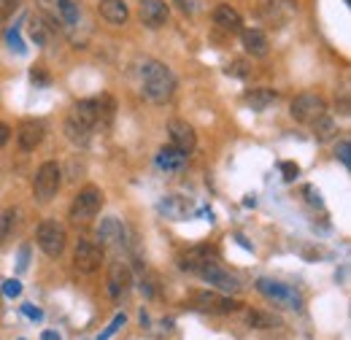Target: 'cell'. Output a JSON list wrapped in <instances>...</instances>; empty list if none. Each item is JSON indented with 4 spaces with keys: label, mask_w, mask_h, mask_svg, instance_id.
<instances>
[{
    "label": "cell",
    "mask_w": 351,
    "mask_h": 340,
    "mask_svg": "<svg viewBox=\"0 0 351 340\" xmlns=\"http://www.w3.org/2000/svg\"><path fill=\"white\" fill-rule=\"evenodd\" d=\"M54 8H57V16L65 27H76L82 22V8L76 0H54Z\"/></svg>",
    "instance_id": "cell-22"
},
{
    "label": "cell",
    "mask_w": 351,
    "mask_h": 340,
    "mask_svg": "<svg viewBox=\"0 0 351 340\" xmlns=\"http://www.w3.org/2000/svg\"><path fill=\"white\" fill-rule=\"evenodd\" d=\"M141 89H143V97L154 106L171 103L176 95L173 71L160 60H143L141 62Z\"/></svg>",
    "instance_id": "cell-1"
},
{
    "label": "cell",
    "mask_w": 351,
    "mask_h": 340,
    "mask_svg": "<svg viewBox=\"0 0 351 340\" xmlns=\"http://www.w3.org/2000/svg\"><path fill=\"white\" fill-rule=\"evenodd\" d=\"M168 132H171V146H176L184 154H192L197 149V135L192 125H186L184 119H171L168 122Z\"/></svg>",
    "instance_id": "cell-12"
},
{
    "label": "cell",
    "mask_w": 351,
    "mask_h": 340,
    "mask_svg": "<svg viewBox=\"0 0 351 340\" xmlns=\"http://www.w3.org/2000/svg\"><path fill=\"white\" fill-rule=\"evenodd\" d=\"M227 76H238V79H246V76H252V68H249L243 60H235L232 65H227Z\"/></svg>",
    "instance_id": "cell-32"
},
{
    "label": "cell",
    "mask_w": 351,
    "mask_h": 340,
    "mask_svg": "<svg viewBox=\"0 0 351 340\" xmlns=\"http://www.w3.org/2000/svg\"><path fill=\"white\" fill-rule=\"evenodd\" d=\"M241 43H243V49H246L249 57L263 60V57L270 54V41H267V36H265L263 30H257V27L241 30Z\"/></svg>",
    "instance_id": "cell-16"
},
{
    "label": "cell",
    "mask_w": 351,
    "mask_h": 340,
    "mask_svg": "<svg viewBox=\"0 0 351 340\" xmlns=\"http://www.w3.org/2000/svg\"><path fill=\"white\" fill-rule=\"evenodd\" d=\"M30 38L36 41V46H46L49 38H51V33H54V27L51 25H46L44 16H30Z\"/></svg>",
    "instance_id": "cell-27"
},
{
    "label": "cell",
    "mask_w": 351,
    "mask_h": 340,
    "mask_svg": "<svg viewBox=\"0 0 351 340\" xmlns=\"http://www.w3.org/2000/svg\"><path fill=\"white\" fill-rule=\"evenodd\" d=\"M25 0H0V27L19 11V5H22Z\"/></svg>",
    "instance_id": "cell-28"
},
{
    "label": "cell",
    "mask_w": 351,
    "mask_h": 340,
    "mask_svg": "<svg viewBox=\"0 0 351 340\" xmlns=\"http://www.w3.org/2000/svg\"><path fill=\"white\" fill-rule=\"evenodd\" d=\"M214 25L224 33H241L243 30V16L238 14V8H232L230 3H219L214 8Z\"/></svg>",
    "instance_id": "cell-17"
},
{
    "label": "cell",
    "mask_w": 351,
    "mask_h": 340,
    "mask_svg": "<svg viewBox=\"0 0 351 340\" xmlns=\"http://www.w3.org/2000/svg\"><path fill=\"white\" fill-rule=\"evenodd\" d=\"M138 16H141V25L149 27V30H160L168 25V16H171V8L165 0H141L138 5Z\"/></svg>",
    "instance_id": "cell-10"
},
{
    "label": "cell",
    "mask_w": 351,
    "mask_h": 340,
    "mask_svg": "<svg viewBox=\"0 0 351 340\" xmlns=\"http://www.w3.org/2000/svg\"><path fill=\"white\" fill-rule=\"evenodd\" d=\"M254 111H265L267 106H273L276 100H278V92L273 89V86H254V89H249L246 92V97H243Z\"/></svg>",
    "instance_id": "cell-21"
},
{
    "label": "cell",
    "mask_w": 351,
    "mask_h": 340,
    "mask_svg": "<svg viewBox=\"0 0 351 340\" xmlns=\"http://www.w3.org/2000/svg\"><path fill=\"white\" fill-rule=\"evenodd\" d=\"M125 238H128V230H125V224H122L117 216H106V219L100 221V227H97V241H100V246H122Z\"/></svg>",
    "instance_id": "cell-14"
},
{
    "label": "cell",
    "mask_w": 351,
    "mask_h": 340,
    "mask_svg": "<svg viewBox=\"0 0 351 340\" xmlns=\"http://www.w3.org/2000/svg\"><path fill=\"white\" fill-rule=\"evenodd\" d=\"M192 305L197 311L217 313V316H227V313L241 311V302L238 300L232 298V295H221V292H195L192 295Z\"/></svg>",
    "instance_id": "cell-8"
},
{
    "label": "cell",
    "mask_w": 351,
    "mask_h": 340,
    "mask_svg": "<svg viewBox=\"0 0 351 340\" xmlns=\"http://www.w3.org/2000/svg\"><path fill=\"white\" fill-rule=\"evenodd\" d=\"M73 265H76L79 273H87V276L97 273L100 265H103V246L89 241V238H82L73 249Z\"/></svg>",
    "instance_id": "cell-9"
},
{
    "label": "cell",
    "mask_w": 351,
    "mask_h": 340,
    "mask_svg": "<svg viewBox=\"0 0 351 340\" xmlns=\"http://www.w3.org/2000/svg\"><path fill=\"white\" fill-rule=\"evenodd\" d=\"M295 3L292 0H265L263 3V16L273 25H284L292 14H295Z\"/></svg>",
    "instance_id": "cell-19"
},
{
    "label": "cell",
    "mask_w": 351,
    "mask_h": 340,
    "mask_svg": "<svg viewBox=\"0 0 351 340\" xmlns=\"http://www.w3.org/2000/svg\"><path fill=\"white\" fill-rule=\"evenodd\" d=\"M30 79H33L36 84H49V73H46L41 65H36V68L30 71Z\"/></svg>",
    "instance_id": "cell-36"
},
{
    "label": "cell",
    "mask_w": 351,
    "mask_h": 340,
    "mask_svg": "<svg viewBox=\"0 0 351 340\" xmlns=\"http://www.w3.org/2000/svg\"><path fill=\"white\" fill-rule=\"evenodd\" d=\"M65 138L73 143V146H87L89 138H92V130H87L84 125H79V122H73L71 117L65 119Z\"/></svg>",
    "instance_id": "cell-24"
},
{
    "label": "cell",
    "mask_w": 351,
    "mask_h": 340,
    "mask_svg": "<svg viewBox=\"0 0 351 340\" xmlns=\"http://www.w3.org/2000/svg\"><path fill=\"white\" fill-rule=\"evenodd\" d=\"M335 157L343 162V168H351V143L343 138L338 146H335Z\"/></svg>",
    "instance_id": "cell-33"
},
{
    "label": "cell",
    "mask_w": 351,
    "mask_h": 340,
    "mask_svg": "<svg viewBox=\"0 0 351 340\" xmlns=\"http://www.w3.org/2000/svg\"><path fill=\"white\" fill-rule=\"evenodd\" d=\"M246 324L252 330H273V327L281 324V319L273 316V313H265V311H249L246 313Z\"/></svg>",
    "instance_id": "cell-26"
},
{
    "label": "cell",
    "mask_w": 351,
    "mask_h": 340,
    "mask_svg": "<svg viewBox=\"0 0 351 340\" xmlns=\"http://www.w3.org/2000/svg\"><path fill=\"white\" fill-rule=\"evenodd\" d=\"M162 211L168 213L171 219H176V221H181V219L186 216V208H184V206H176V197H165V203H162Z\"/></svg>",
    "instance_id": "cell-30"
},
{
    "label": "cell",
    "mask_w": 351,
    "mask_h": 340,
    "mask_svg": "<svg viewBox=\"0 0 351 340\" xmlns=\"http://www.w3.org/2000/svg\"><path fill=\"white\" fill-rule=\"evenodd\" d=\"M16 221H19L16 208H0V243L11 241V235L16 232Z\"/></svg>",
    "instance_id": "cell-25"
},
{
    "label": "cell",
    "mask_w": 351,
    "mask_h": 340,
    "mask_svg": "<svg viewBox=\"0 0 351 340\" xmlns=\"http://www.w3.org/2000/svg\"><path fill=\"white\" fill-rule=\"evenodd\" d=\"M41 340H60V335H57V332H51V330H46Z\"/></svg>",
    "instance_id": "cell-41"
},
{
    "label": "cell",
    "mask_w": 351,
    "mask_h": 340,
    "mask_svg": "<svg viewBox=\"0 0 351 340\" xmlns=\"http://www.w3.org/2000/svg\"><path fill=\"white\" fill-rule=\"evenodd\" d=\"M257 292L267 298L270 302H276V305H281V308H289V311H300L303 308V295L295 289V287H289V284H284V281H276V278H257Z\"/></svg>",
    "instance_id": "cell-3"
},
{
    "label": "cell",
    "mask_w": 351,
    "mask_h": 340,
    "mask_svg": "<svg viewBox=\"0 0 351 340\" xmlns=\"http://www.w3.org/2000/svg\"><path fill=\"white\" fill-rule=\"evenodd\" d=\"M281 175H284V181H295L300 175V168L295 162H281Z\"/></svg>",
    "instance_id": "cell-35"
},
{
    "label": "cell",
    "mask_w": 351,
    "mask_h": 340,
    "mask_svg": "<svg viewBox=\"0 0 351 340\" xmlns=\"http://www.w3.org/2000/svg\"><path fill=\"white\" fill-rule=\"evenodd\" d=\"M311 127H313V138H316L319 143H327V141H332V138L338 135V122H335L332 117H327V114H322Z\"/></svg>",
    "instance_id": "cell-23"
},
{
    "label": "cell",
    "mask_w": 351,
    "mask_h": 340,
    "mask_svg": "<svg viewBox=\"0 0 351 340\" xmlns=\"http://www.w3.org/2000/svg\"><path fill=\"white\" fill-rule=\"evenodd\" d=\"M176 3H178V8L184 14H195L197 11V0H176Z\"/></svg>",
    "instance_id": "cell-37"
},
{
    "label": "cell",
    "mask_w": 351,
    "mask_h": 340,
    "mask_svg": "<svg viewBox=\"0 0 351 340\" xmlns=\"http://www.w3.org/2000/svg\"><path fill=\"white\" fill-rule=\"evenodd\" d=\"M5 41H8V49H11V51H16V54H25V51H27V46L22 43V36H19V30H16V27H14V30H8Z\"/></svg>",
    "instance_id": "cell-31"
},
{
    "label": "cell",
    "mask_w": 351,
    "mask_h": 340,
    "mask_svg": "<svg viewBox=\"0 0 351 340\" xmlns=\"http://www.w3.org/2000/svg\"><path fill=\"white\" fill-rule=\"evenodd\" d=\"M60 186H62V168H60L54 160H49V162H44L41 168L36 170L33 195H36V200H38V203H49V200H54V197H57V192H60Z\"/></svg>",
    "instance_id": "cell-6"
},
{
    "label": "cell",
    "mask_w": 351,
    "mask_h": 340,
    "mask_svg": "<svg viewBox=\"0 0 351 340\" xmlns=\"http://www.w3.org/2000/svg\"><path fill=\"white\" fill-rule=\"evenodd\" d=\"M27 259H30V246L19 249V270H27Z\"/></svg>",
    "instance_id": "cell-38"
},
{
    "label": "cell",
    "mask_w": 351,
    "mask_h": 340,
    "mask_svg": "<svg viewBox=\"0 0 351 340\" xmlns=\"http://www.w3.org/2000/svg\"><path fill=\"white\" fill-rule=\"evenodd\" d=\"M103 192L97 189V186H84L76 197H73V203H71V208H68V219L73 221V224H89L100 208H103Z\"/></svg>",
    "instance_id": "cell-4"
},
{
    "label": "cell",
    "mask_w": 351,
    "mask_h": 340,
    "mask_svg": "<svg viewBox=\"0 0 351 340\" xmlns=\"http://www.w3.org/2000/svg\"><path fill=\"white\" fill-rule=\"evenodd\" d=\"M22 311H25V316H30V319H36V321H41V319H44V313H41L38 308H33V305H25Z\"/></svg>",
    "instance_id": "cell-39"
},
{
    "label": "cell",
    "mask_w": 351,
    "mask_h": 340,
    "mask_svg": "<svg viewBox=\"0 0 351 340\" xmlns=\"http://www.w3.org/2000/svg\"><path fill=\"white\" fill-rule=\"evenodd\" d=\"M125 324H128V316H125V313H117V316L111 319V324L97 335V340H111V335H114V332H119Z\"/></svg>",
    "instance_id": "cell-29"
},
{
    "label": "cell",
    "mask_w": 351,
    "mask_h": 340,
    "mask_svg": "<svg viewBox=\"0 0 351 340\" xmlns=\"http://www.w3.org/2000/svg\"><path fill=\"white\" fill-rule=\"evenodd\" d=\"M289 114H292V119L300 122V125H313L322 114H327V103H324L316 92H303V95H298V97L292 100Z\"/></svg>",
    "instance_id": "cell-7"
},
{
    "label": "cell",
    "mask_w": 351,
    "mask_h": 340,
    "mask_svg": "<svg viewBox=\"0 0 351 340\" xmlns=\"http://www.w3.org/2000/svg\"><path fill=\"white\" fill-rule=\"evenodd\" d=\"M132 287V273L128 262H111L108 267V295L114 300L125 298Z\"/></svg>",
    "instance_id": "cell-13"
},
{
    "label": "cell",
    "mask_w": 351,
    "mask_h": 340,
    "mask_svg": "<svg viewBox=\"0 0 351 340\" xmlns=\"http://www.w3.org/2000/svg\"><path fill=\"white\" fill-rule=\"evenodd\" d=\"M97 14H100L108 25H114V27H122V25L130 19V8H128L125 0H100V3H97Z\"/></svg>",
    "instance_id": "cell-18"
},
{
    "label": "cell",
    "mask_w": 351,
    "mask_h": 340,
    "mask_svg": "<svg viewBox=\"0 0 351 340\" xmlns=\"http://www.w3.org/2000/svg\"><path fill=\"white\" fill-rule=\"evenodd\" d=\"M211 289H217L221 295H238L241 289H243V284H241V278L235 276V273H230L227 267H221L219 265V256L217 259H208V262H203L197 270H195Z\"/></svg>",
    "instance_id": "cell-2"
},
{
    "label": "cell",
    "mask_w": 351,
    "mask_h": 340,
    "mask_svg": "<svg viewBox=\"0 0 351 340\" xmlns=\"http://www.w3.org/2000/svg\"><path fill=\"white\" fill-rule=\"evenodd\" d=\"M11 132H14V130L8 127V125H3V122H0V146H5V143L11 141Z\"/></svg>",
    "instance_id": "cell-40"
},
{
    "label": "cell",
    "mask_w": 351,
    "mask_h": 340,
    "mask_svg": "<svg viewBox=\"0 0 351 340\" xmlns=\"http://www.w3.org/2000/svg\"><path fill=\"white\" fill-rule=\"evenodd\" d=\"M3 295H5V298H19V295H22V284H19L16 278L3 281Z\"/></svg>",
    "instance_id": "cell-34"
},
{
    "label": "cell",
    "mask_w": 351,
    "mask_h": 340,
    "mask_svg": "<svg viewBox=\"0 0 351 340\" xmlns=\"http://www.w3.org/2000/svg\"><path fill=\"white\" fill-rule=\"evenodd\" d=\"M36 243H38V249H41L49 259L62 256L65 246H68L65 227H62L60 221H54V219H44V221L38 224V230H36Z\"/></svg>",
    "instance_id": "cell-5"
},
{
    "label": "cell",
    "mask_w": 351,
    "mask_h": 340,
    "mask_svg": "<svg viewBox=\"0 0 351 340\" xmlns=\"http://www.w3.org/2000/svg\"><path fill=\"white\" fill-rule=\"evenodd\" d=\"M219 252L214 249V246H195V249H189L186 254L178 259V267L181 270H189V273H195L203 262H208V259H217Z\"/></svg>",
    "instance_id": "cell-20"
},
{
    "label": "cell",
    "mask_w": 351,
    "mask_h": 340,
    "mask_svg": "<svg viewBox=\"0 0 351 340\" xmlns=\"http://www.w3.org/2000/svg\"><path fill=\"white\" fill-rule=\"evenodd\" d=\"M154 162H157V168L165 170L168 175H178L181 170L186 168V162H189V154H184V151H178L176 146H162L160 151H157V157H154Z\"/></svg>",
    "instance_id": "cell-15"
},
{
    "label": "cell",
    "mask_w": 351,
    "mask_h": 340,
    "mask_svg": "<svg viewBox=\"0 0 351 340\" xmlns=\"http://www.w3.org/2000/svg\"><path fill=\"white\" fill-rule=\"evenodd\" d=\"M44 135H46L44 122H38V119H25V122L16 127V143H19L22 151H36V149L44 143Z\"/></svg>",
    "instance_id": "cell-11"
}]
</instances>
